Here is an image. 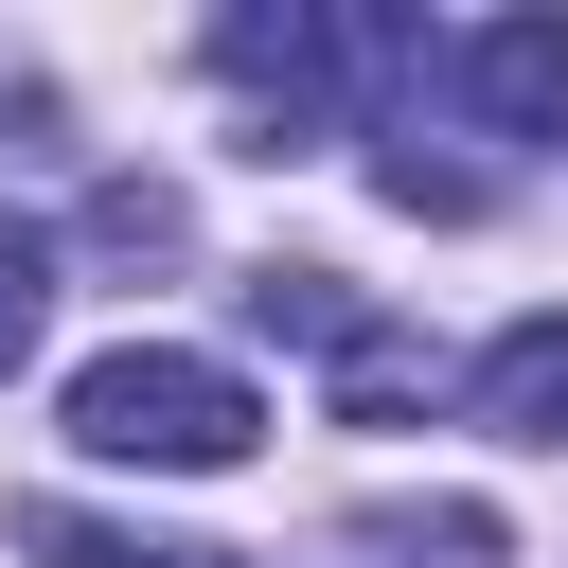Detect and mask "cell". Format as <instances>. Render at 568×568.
Segmentation results:
<instances>
[{"mask_svg": "<svg viewBox=\"0 0 568 568\" xmlns=\"http://www.w3.org/2000/svg\"><path fill=\"white\" fill-rule=\"evenodd\" d=\"M195 53H213V89L248 106V160H302V142H337V89L426 71V36H408V18H355V0H231Z\"/></svg>", "mask_w": 568, "mask_h": 568, "instance_id": "cell-1", "label": "cell"}, {"mask_svg": "<svg viewBox=\"0 0 568 568\" xmlns=\"http://www.w3.org/2000/svg\"><path fill=\"white\" fill-rule=\"evenodd\" d=\"M18 142H53V89H36V71H0V160H18Z\"/></svg>", "mask_w": 568, "mask_h": 568, "instance_id": "cell-11", "label": "cell"}, {"mask_svg": "<svg viewBox=\"0 0 568 568\" xmlns=\"http://www.w3.org/2000/svg\"><path fill=\"white\" fill-rule=\"evenodd\" d=\"M462 408H479L497 444H568V302L497 320V337H479V373H462Z\"/></svg>", "mask_w": 568, "mask_h": 568, "instance_id": "cell-4", "label": "cell"}, {"mask_svg": "<svg viewBox=\"0 0 568 568\" xmlns=\"http://www.w3.org/2000/svg\"><path fill=\"white\" fill-rule=\"evenodd\" d=\"M36 337H53V231H18V213H0V373H18Z\"/></svg>", "mask_w": 568, "mask_h": 568, "instance_id": "cell-9", "label": "cell"}, {"mask_svg": "<svg viewBox=\"0 0 568 568\" xmlns=\"http://www.w3.org/2000/svg\"><path fill=\"white\" fill-rule=\"evenodd\" d=\"M355 532H373V550H390V568H497V550H515V532H497V515H479V497H373V515H355Z\"/></svg>", "mask_w": 568, "mask_h": 568, "instance_id": "cell-5", "label": "cell"}, {"mask_svg": "<svg viewBox=\"0 0 568 568\" xmlns=\"http://www.w3.org/2000/svg\"><path fill=\"white\" fill-rule=\"evenodd\" d=\"M444 71H462V106L497 142H568V18H479Z\"/></svg>", "mask_w": 568, "mask_h": 568, "instance_id": "cell-3", "label": "cell"}, {"mask_svg": "<svg viewBox=\"0 0 568 568\" xmlns=\"http://www.w3.org/2000/svg\"><path fill=\"white\" fill-rule=\"evenodd\" d=\"M248 426H266L248 373H231V355H178V337H124V355L71 373V444H89V462H142V479H231Z\"/></svg>", "mask_w": 568, "mask_h": 568, "instance_id": "cell-2", "label": "cell"}, {"mask_svg": "<svg viewBox=\"0 0 568 568\" xmlns=\"http://www.w3.org/2000/svg\"><path fill=\"white\" fill-rule=\"evenodd\" d=\"M18 550H36V568H231V550H142V532H106V515H71V497H36Z\"/></svg>", "mask_w": 568, "mask_h": 568, "instance_id": "cell-6", "label": "cell"}, {"mask_svg": "<svg viewBox=\"0 0 568 568\" xmlns=\"http://www.w3.org/2000/svg\"><path fill=\"white\" fill-rule=\"evenodd\" d=\"M337 408H355V426H390V408H426V355L355 320V337H337Z\"/></svg>", "mask_w": 568, "mask_h": 568, "instance_id": "cell-8", "label": "cell"}, {"mask_svg": "<svg viewBox=\"0 0 568 568\" xmlns=\"http://www.w3.org/2000/svg\"><path fill=\"white\" fill-rule=\"evenodd\" d=\"M373 195H390V213H444V231H462V213H479L497 178H479V160H426V124H390V160H373Z\"/></svg>", "mask_w": 568, "mask_h": 568, "instance_id": "cell-7", "label": "cell"}, {"mask_svg": "<svg viewBox=\"0 0 568 568\" xmlns=\"http://www.w3.org/2000/svg\"><path fill=\"white\" fill-rule=\"evenodd\" d=\"M89 248H106V266H160V248H178V195H160V178H106V195H89Z\"/></svg>", "mask_w": 568, "mask_h": 568, "instance_id": "cell-10", "label": "cell"}]
</instances>
